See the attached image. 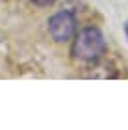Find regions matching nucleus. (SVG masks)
<instances>
[{"instance_id":"nucleus-1","label":"nucleus","mask_w":128,"mask_h":130,"mask_svg":"<svg viewBox=\"0 0 128 130\" xmlns=\"http://www.w3.org/2000/svg\"><path fill=\"white\" fill-rule=\"evenodd\" d=\"M72 58L84 63H97L106 54V39L104 34L97 26L82 28L78 34H74L72 43Z\"/></svg>"},{"instance_id":"nucleus-2","label":"nucleus","mask_w":128,"mask_h":130,"mask_svg":"<svg viewBox=\"0 0 128 130\" xmlns=\"http://www.w3.org/2000/svg\"><path fill=\"white\" fill-rule=\"evenodd\" d=\"M78 30V19L71 9H61L48 19V34L56 43H65L72 39Z\"/></svg>"},{"instance_id":"nucleus-3","label":"nucleus","mask_w":128,"mask_h":130,"mask_svg":"<svg viewBox=\"0 0 128 130\" xmlns=\"http://www.w3.org/2000/svg\"><path fill=\"white\" fill-rule=\"evenodd\" d=\"M33 6H37V8H50L52 4H56L58 0H30Z\"/></svg>"},{"instance_id":"nucleus-4","label":"nucleus","mask_w":128,"mask_h":130,"mask_svg":"<svg viewBox=\"0 0 128 130\" xmlns=\"http://www.w3.org/2000/svg\"><path fill=\"white\" fill-rule=\"evenodd\" d=\"M124 34H126V39H128V21L124 22Z\"/></svg>"}]
</instances>
